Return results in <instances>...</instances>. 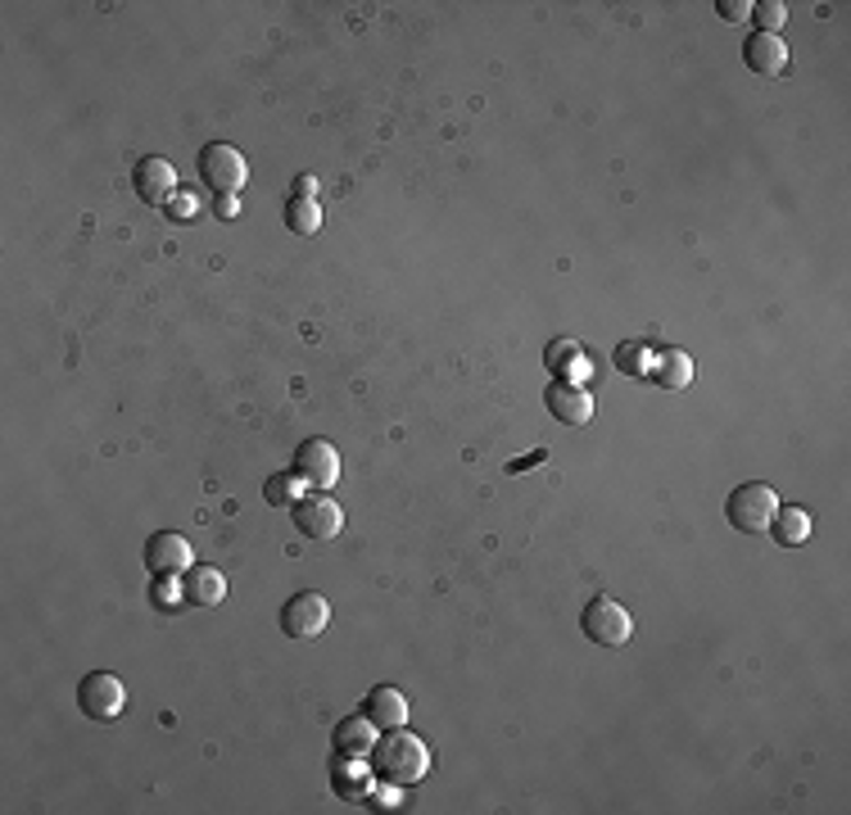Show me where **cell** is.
Here are the masks:
<instances>
[{"instance_id": "1", "label": "cell", "mask_w": 851, "mask_h": 815, "mask_svg": "<svg viewBox=\"0 0 851 815\" xmlns=\"http://www.w3.org/2000/svg\"><path fill=\"white\" fill-rule=\"evenodd\" d=\"M372 774L381 784H394V789H403V784H417L422 774L430 770V752H426V744L417 734H403V725L399 729H381V738L372 744Z\"/></svg>"}, {"instance_id": "2", "label": "cell", "mask_w": 851, "mask_h": 815, "mask_svg": "<svg viewBox=\"0 0 851 815\" xmlns=\"http://www.w3.org/2000/svg\"><path fill=\"white\" fill-rule=\"evenodd\" d=\"M774 507H780V499H774L770 485H761V480H743V485H734V494H729V503H725V516H729L734 531L757 535V531L770 526Z\"/></svg>"}, {"instance_id": "3", "label": "cell", "mask_w": 851, "mask_h": 815, "mask_svg": "<svg viewBox=\"0 0 851 815\" xmlns=\"http://www.w3.org/2000/svg\"><path fill=\"white\" fill-rule=\"evenodd\" d=\"M580 629H584V635L594 639L598 648H620L625 639L635 635V621H630V612H625L616 599L598 594V599H589V603H584V612H580Z\"/></svg>"}, {"instance_id": "4", "label": "cell", "mask_w": 851, "mask_h": 815, "mask_svg": "<svg viewBox=\"0 0 851 815\" xmlns=\"http://www.w3.org/2000/svg\"><path fill=\"white\" fill-rule=\"evenodd\" d=\"M195 168H200V181L209 191H217V196H236V191H245V181H249L245 155L232 150V145H204Z\"/></svg>"}, {"instance_id": "5", "label": "cell", "mask_w": 851, "mask_h": 815, "mask_svg": "<svg viewBox=\"0 0 851 815\" xmlns=\"http://www.w3.org/2000/svg\"><path fill=\"white\" fill-rule=\"evenodd\" d=\"M78 707H82L91 721H114V716L127 707V689H123L119 676L91 671V676H82V684H78Z\"/></svg>"}, {"instance_id": "6", "label": "cell", "mask_w": 851, "mask_h": 815, "mask_svg": "<svg viewBox=\"0 0 851 815\" xmlns=\"http://www.w3.org/2000/svg\"><path fill=\"white\" fill-rule=\"evenodd\" d=\"M294 476H300V485L331 490V485L340 480V454H336V444H326V439H304L300 449H294Z\"/></svg>"}, {"instance_id": "7", "label": "cell", "mask_w": 851, "mask_h": 815, "mask_svg": "<svg viewBox=\"0 0 851 815\" xmlns=\"http://www.w3.org/2000/svg\"><path fill=\"white\" fill-rule=\"evenodd\" d=\"M290 512H294V531H300L304 539H317V544H326V539H336V535L345 531V512H340V503H331L326 494L300 499V503H294Z\"/></svg>"}, {"instance_id": "8", "label": "cell", "mask_w": 851, "mask_h": 815, "mask_svg": "<svg viewBox=\"0 0 851 815\" xmlns=\"http://www.w3.org/2000/svg\"><path fill=\"white\" fill-rule=\"evenodd\" d=\"M331 625V607L322 594H294L281 603V629L290 639H317Z\"/></svg>"}, {"instance_id": "9", "label": "cell", "mask_w": 851, "mask_h": 815, "mask_svg": "<svg viewBox=\"0 0 851 815\" xmlns=\"http://www.w3.org/2000/svg\"><path fill=\"white\" fill-rule=\"evenodd\" d=\"M191 562H195V552H191L187 535L159 531V535L145 539V567H150L155 576H181V571H191Z\"/></svg>"}, {"instance_id": "10", "label": "cell", "mask_w": 851, "mask_h": 815, "mask_svg": "<svg viewBox=\"0 0 851 815\" xmlns=\"http://www.w3.org/2000/svg\"><path fill=\"white\" fill-rule=\"evenodd\" d=\"M544 403H548V413L558 417L562 426H584L589 417H594V399H589V390L567 381V377H558L544 390Z\"/></svg>"}, {"instance_id": "11", "label": "cell", "mask_w": 851, "mask_h": 815, "mask_svg": "<svg viewBox=\"0 0 851 815\" xmlns=\"http://www.w3.org/2000/svg\"><path fill=\"white\" fill-rule=\"evenodd\" d=\"M132 187H136V196H141L145 204H168V200L177 196V168H172L168 159L150 155V159H141V164L132 168Z\"/></svg>"}, {"instance_id": "12", "label": "cell", "mask_w": 851, "mask_h": 815, "mask_svg": "<svg viewBox=\"0 0 851 815\" xmlns=\"http://www.w3.org/2000/svg\"><path fill=\"white\" fill-rule=\"evenodd\" d=\"M743 64L752 72H761V78H780V72L788 68V46L774 32H752L748 46H743Z\"/></svg>"}, {"instance_id": "13", "label": "cell", "mask_w": 851, "mask_h": 815, "mask_svg": "<svg viewBox=\"0 0 851 815\" xmlns=\"http://www.w3.org/2000/svg\"><path fill=\"white\" fill-rule=\"evenodd\" d=\"M652 386H661V390H684L688 381H693V362H688V354H680V349H661V354H652L648 358V372H643Z\"/></svg>"}, {"instance_id": "14", "label": "cell", "mask_w": 851, "mask_h": 815, "mask_svg": "<svg viewBox=\"0 0 851 815\" xmlns=\"http://www.w3.org/2000/svg\"><path fill=\"white\" fill-rule=\"evenodd\" d=\"M181 599H187L191 607H217L222 599H227V580H222V571H213V567H191L187 580H181Z\"/></svg>"}, {"instance_id": "15", "label": "cell", "mask_w": 851, "mask_h": 815, "mask_svg": "<svg viewBox=\"0 0 851 815\" xmlns=\"http://www.w3.org/2000/svg\"><path fill=\"white\" fill-rule=\"evenodd\" d=\"M362 716L372 721L377 729H399L403 721H408V702H403V693H399V689L381 684V689H372V693H367V707H362Z\"/></svg>"}, {"instance_id": "16", "label": "cell", "mask_w": 851, "mask_h": 815, "mask_svg": "<svg viewBox=\"0 0 851 815\" xmlns=\"http://www.w3.org/2000/svg\"><path fill=\"white\" fill-rule=\"evenodd\" d=\"M765 531H774V544L797 548V544L810 539V512L806 507H774V516H770Z\"/></svg>"}, {"instance_id": "17", "label": "cell", "mask_w": 851, "mask_h": 815, "mask_svg": "<svg viewBox=\"0 0 851 815\" xmlns=\"http://www.w3.org/2000/svg\"><path fill=\"white\" fill-rule=\"evenodd\" d=\"M372 721H367V716H345L340 725H336V752L340 757H362V752H372V744H377V738H372Z\"/></svg>"}, {"instance_id": "18", "label": "cell", "mask_w": 851, "mask_h": 815, "mask_svg": "<svg viewBox=\"0 0 851 815\" xmlns=\"http://www.w3.org/2000/svg\"><path fill=\"white\" fill-rule=\"evenodd\" d=\"M331 789H336V797H345V802H354V797L367 793V774H362L358 757H354V761H349V757L336 761V770H331Z\"/></svg>"}, {"instance_id": "19", "label": "cell", "mask_w": 851, "mask_h": 815, "mask_svg": "<svg viewBox=\"0 0 851 815\" xmlns=\"http://www.w3.org/2000/svg\"><path fill=\"white\" fill-rule=\"evenodd\" d=\"M648 358H652V349L643 340H620L612 349V367H616L620 377H643L648 372Z\"/></svg>"}, {"instance_id": "20", "label": "cell", "mask_w": 851, "mask_h": 815, "mask_svg": "<svg viewBox=\"0 0 851 815\" xmlns=\"http://www.w3.org/2000/svg\"><path fill=\"white\" fill-rule=\"evenodd\" d=\"M580 358H584V349H580L571 336L548 340V349H544V367H548V372H558V377H567L571 362H580Z\"/></svg>"}, {"instance_id": "21", "label": "cell", "mask_w": 851, "mask_h": 815, "mask_svg": "<svg viewBox=\"0 0 851 815\" xmlns=\"http://www.w3.org/2000/svg\"><path fill=\"white\" fill-rule=\"evenodd\" d=\"M285 222H290V232H300V236H313V232L322 227L317 200H290V204H285Z\"/></svg>"}, {"instance_id": "22", "label": "cell", "mask_w": 851, "mask_h": 815, "mask_svg": "<svg viewBox=\"0 0 851 815\" xmlns=\"http://www.w3.org/2000/svg\"><path fill=\"white\" fill-rule=\"evenodd\" d=\"M264 499H268V507H294V503H300V499H294V480L290 476H268Z\"/></svg>"}, {"instance_id": "23", "label": "cell", "mask_w": 851, "mask_h": 815, "mask_svg": "<svg viewBox=\"0 0 851 815\" xmlns=\"http://www.w3.org/2000/svg\"><path fill=\"white\" fill-rule=\"evenodd\" d=\"M752 19L761 23V32H780V23L788 19V10L780 5V0H761V5H752Z\"/></svg>"}, {"instance_id": "24", "label": "cell", "mask_w": 851, "mask_h": 815, "mask_svg": "<svg viewBox=\"0 0 851 815\" xmlns=\"http://www.w3.org/2000/svg\"><path fill=\"white\" fill-rule=\"evenodd\" d=\"M177 603H187V599H181V584H172V576H159V584H155V607H177Z\"/></svg>"}, {"instance_id": "25", "label": "cell", "mask_w": 851, "mask_h": 815, "mask_svg": "<svg viewBox=\"0 0 851 815\" xmlns=\"http://www.w3.org/2000/svg\"><path fill=\"white\" fill-rule=\"evenodd\" d=\"M720 19H729V23H738V19H748L752 14V5H748V0H720Z\"/></svg>"}, {"instance_id": "26", "label": "cell", "mask_w": 851, "mask_h": 815, "mask_svg": "<svg viewBox=\"0 0 851 815\" xmlns=\"http://www.w3.org/2000/svg\"><path fill=\"white\" fill-rule=\"evenodd\" d=\"M313 191H317V177H313V172H300V177H294V200H313Z\"/></svg>"}, {"instance_id": "27", "label": "cell", "mask_w": 851, "mask_h": 815, "mask_svg": "<svg viewBox=\"0 0 851 815\" xmlns=\"http://www.w3.org/2000/svg\"><path fill=\"white\" fill-rule=\"evenodd\" d=\"M164 209H168L172 217H191V213H195V200H191V196H172Z\"/></svg>"}, {"instance_id": "28", "label": "cell", "mask_w": 851, "mask_h": 815, "mask_svg": "<svg viewBox=\"0 0 851 815\" xmlns=\"http://www.w3.org/2000/svg\"><path fill=\"white\" fill-rule=\"evenodd\" d=\"M544 458H548V454H544V449H535V454H526V458H516L507 471H526V467H535V462H544Z\"/></svg>"}, {"instance_id": "29", "label": "cell", "mask_w": 851, "mask_h": 815, "mask_svg": "<svg viewBox=\"0 0 851 815\" xmlns=\"http://www.w3.org/2000/svg\"><path fill=\"white\" fill-rule=\"evenodd\" d=\"M217 213L232 217V213H236V196H222V200H217Z\"/></svg>"}]
</instances>
